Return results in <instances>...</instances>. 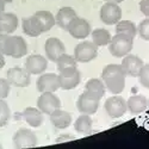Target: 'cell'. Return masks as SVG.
I'll list each match as a JSON object with an SVG mask.
<instances>
[{
    "instance_id": "27",
    "label": "cell",
    "mask_w": 149,
    "mask_h": 149,
    "mask_svg": "<svg viewBox=\"0 0 149 149\" xmlns=\"http://www.w3.org/2000/svg\"><path fill=\"white\" fill-rule=\"evenodd\" d=\"M116 32L135 38V36L137 35V28L131 20H119L116 24Z\"/></svg>"
},
{
    "instance_id": "8",
    "label": "cell",
    "mask_w": 149,
    "mask_h": 149,
    "mask_svg": "<svg viewBox=\"0 0 149 149\" xmlns=\"http://www.w3.org/2000/svg\"><path fill=\"white\" fill-rule=\"evenodd\" d=\"M122 18V8L118 4L106 1L100 8V19L106 25H115Z\"/></svg>"
},
{
    "instance_id": "39",
    "label": "cell",
    "mask_w": 149,
    "mask_h": 149,
    "mask_svg": "<svg viewBox=\"0 0 149 149\" xmlns=\"http://www.w3.org/2000/svg\"><path fill=\"white\" fill-rule=\"evenodd\" d=\"M148 109H149V99H148Z\"/></svg>"
},
{
    "instance_id": "12",
    "label": "cell",
    "mask_w": 149,
    "mask_h": 149,
    "mask_svg": "<svg viewBox=\"0 0 149 149\" xmlns=\"http://www.w3.org/2000/svg\"><path fill=\"white\" fill-rule=\"evenodd\" d=\"M67 31L69 32V35L72 37L77 40H85L91 35V25L90 23L80 17H77L74 19L67 29Z\"/></svg>"
},
{
    "instance_id": "21",
    "label": "cell",
    "mask_w": 149,
    "mask_h": 149,
    "mask_svg": "<svg viewBox=\"0 0 149 149\" xmlns=\"http://www.w3.org/2000/svg\"><path fill=\"white\" fill-rule=\"evenodd\" d=\"M22 117L32 128H38L43 123V112L38 107H26L22 112Z\"/></svg>"
},
{
    "instance_id": "30",
    "label": "cell",
    "mask_w": 149,
    "mask_h": 149,
    "mask_svg": "<svg viewBox=\"0 0 149 149\" xmlns=\"http://www.w3.org/2000/svg\"><path fill=\"white\" fill-rule=\"evenodd\" d=\"M11 118V111L5 99H0V128L5 127Z\"/></svg>"
},
{
    "instance_id": "32",
    "label": "cell",
    "mask_w": 149,
    "mask_h": 149,
    "mask_svg": "<svg viewBox=\"0 0 149 149\" xmlns=\"http://www.w3.org/2000/svg\"><path fill=\"white\" fill-rule=\"evenodd\" d=\"M139 79H140V84L143 86V87L149 88V63L143 65V67L140 72Z\"/></svg>"
},
{
    "instance_id": "28",
    "label": "cell",
    "mask_w": 149,
    "mask_h": 149,
    "mask_svg": "<svg viewBox=\"0 0 149 149\" xmlns=\"http://www.w3.org/2000/svg\"><path fill=\"white\" fill-rule=\"evenodd\" d=\"M56 66H57V70H65V69H69V68H75L78 67V62L75 60V57L68 55V54H62L57 60H56Z\"/></svg>"
},
{
    "instance_id": "20",
    "label": "cell",
    "mask_w": 149,
    "mask_h": 149,
    "mask_svg": "<svg viewBox=\"0 0 149 149\" xmlns=\"http://www.w3.org/2000/svg\"><path fill=\"white\" fill-rule=\"evenodd\" d=\"M18 17L12 12H3L0 15V28L4 33H12L18 28Z\"/></svg>"
},
{
    "instance_id": "7",
    "label": "cell",
    "mask_w": 149,
    "mask_h": 149,
    "mask_svg": "<svg viewBox=\"0 0 149 149\" xmlns=\"http://www.w3.org/2000/svg\"><path fill=\"white\" fill-rule=\"evenodd\" d=\"M99 102L100 99H98L97 97L92 95L91 93H88L87 91L82 92L77 102V107L81 113H86V115H94L98 109H99Z\"/></svg>"
},
{
    "instance_id": "34",
    "label": "cell",
    "mask_w": 149,
    "mask_h": 149,
    "mask_svg": "<svg viewBox=\"0 0 149 149\" xmlns=\"http://www.w3.org/2000/svg\"><path fill=\"white\" fill-rule=\"evenodd\" d=\"M140 11L149 18V0H141L140 1Z\"/></svg>"
},
{
    "instance_id": "2",
    "label": "cell",
    "mask_w": 149,
    "mask_h": 149,
    "mask_svg": "<svg viewBox=\"0 0 149 149\" xmlns=\"http://www.w3.org/2000/svg\"><path fill=\"white\" fill-rule=\"evenodd\" d=\"M110 54L115 57H124L125 55L130 54L134 47V38L123 35L116 33L113 37H111V41L107 44Z\"/></svg>"
},
{
    "instance_id": "5",
    "label": "cell",
    "mask_w": 149,
    "mask_h": 149,
    "mask_svg": "<svg viewBox=\"0 0 149 149\" xmlns=\"http://www.w3.org/2000/svg\"><path fill=\"white\" fill-rule=\"evenodd\" d=\"M58 81H60V88L65 91L75 88L81 81V74L78 67L58 72Z\"/></svg>"
},
{
    "instance_id": "16",
    "label": "cell",
    "mask_w": 149,
    "mask_h": 149,
    "mask_svg": "<svg viewBox=\"0 0 149 149\" xmlns=\"http://www.w3.org/2000/svg\"><path fill=\"white\" fill-rule=\"evenodd\" d=\"M32 17L35 18L37 24H38L42 33L53 29V26L56 24L55 16L50 11H37L36 13L32 15Z\"/></svg>"
},
{
    "instance_id": "41",
    "label": "cell",
    "mask_w": 149,
    "mask_h": 149,
    "mask_svg": "<svg viewBox=\"0 0 149 149\" xmlns=\"http://www.w3.org/2000/svg\"><path fill=\"white\" fill-rule=\"evenodd\" d=\"M0 147H1V144H0Z\"/></svg>"
},
{
    "instance_id": "23",
    "label": "cell",
    "mask_w": 149,
    "mask_h": 149,
    "mask_svg": "<svg viewBox=\"0 0 149 149\" xmlns=\"http://www.w3.org/2000/svg\"><path fill=\"white\" fill-rule=\"evenodd\" d=\"M92 124L93 122L90 115L81 113V116H79L74 123V129L80 135H88L92 131Z\"/></svg>"
},
{
    "instance_id": "14",
    "label": "cell",
    "mask_w": 149,
    "mask_h": 149,
    "mask_svg": "<svg viewBox=\"0 0 149 149\" xmlns=\"http://www.w3.org/2000/svg\"><path fill=\"white\" fill-rule=\"evenodd\" d=\"M24 68L32 75H38V74H42L47 70L48 58L40 54H32L25 60Z\"/></svg>"
},
{
    "instance_id": "10",
    "label": "cell",
    "mask_w": 149,
    "mask_h": 149,
    "mask_svg": "<svg viewBox=\"0 0 149 149\" xmlns=\"http://www.w3.org/2000/svg\"><path fill=\"white\" fill-rule=\"evenodd\" d=\"M36 88L38 92H56L60 88L58 74L55 73H42L36 81Z\"/></svg>"
},
{
    "instance_id": "36",
    "label": "cell",
    "mask_w": 149,
    "mask_h": 149,
    "mask_svg": "<svg viewBox=\"0 0 149 149\" xmlns=\"http://www.w3.org/2000/svg\"><path fill=\"white\" fill-rule=\"evenodd\" d=\"M5 1H4V0H0V15H1L3 13V12L5 11Z\"/></svg>"
},
{
    "instance_id": "18",
    "label": "cell",
    "mask_w": 149,
    "mask_h": 149,
    "mask_svg": "<svg viewBox=\"0 0 149 149\" xmlns=\"http://www.w3.org/2000/svg\"><path fill=\"white\" fill-rule=\"evenodd\" d=\"M78 17L77 15V12L74 8L72 7H61L57 12V15L55 16V20H56V24L61 28V29H63V30H67L68 26H69V24L75 19Z\"/></svg>"
},
{
    "instance_id": "19",
    "label": "cell",
    "mask_w": 149,
    "mask_h": 149,
    "mask_svg": "<svg viewBox=\"0 0 149 149\" xmlns=\"http://www.w3.org/2000/svg\"><path fill=\"white\" fill-rule=\"evenodd\" d=\"M49 116H50L52 124L57 129H66L72 123V115L65 110H61V107L55 110Z\"/></svg>"
},
{
    "instance_id": "15",
    "label": "cell",
    "mask_w": 149,
    "mask_h": 149,
    "mask_svg": "<svg viewBox=\"0 0 149 149\" xmlns=\"http://www.w3.org/2000/svg\"><path fill=\"white\" fill-rule=\"evenodd\" d=\"M44 52H45V56L49 61L56 62V60L66 53V47L62 43L61 40L56 38V37H50L45 41L44 44Z\"/></svg>"
},
{
    "instance_id": "33",
    "label": "cell",
    "mask_w": 149,
    "mask_h": 149,
    "mask_svg": "<svg viewBox=\"0 0 149 149\" xmlns=\"http://www.w3.org/2000/svg\"><path fill=\"white\" fill-rule=\"evenodd\" d=\"M11 91V85L7 79L0 78V99H6Z\"/></svg>"
},
{
    "instance_id": "22",
    "label": "cell",
    "mask_w": 149,
    "mask_h": 149,
    "mask_svg": "<svg viewBox=\"0 0 149 149\" xmlns=\"http://www.w3.org/2000/svg\"><path fill=\"white\" fill-rule=\"evenodd\" d=\"M85 91H87L88 93H91L92 95L97 97L98 99H102L105 94L106 87L105 84L103 82L102 79H90L85 85Z\"/></svg>"
},
{
    "instance_id": "1",
    "label": "cell",
    "mask_w": 149,
    "mask_h": 149,
    "mask_svg": "<svg viewBox=\"0 0 149 149\" xmlns=\"http://www.w3.org/2000/svg\"><path fill=\"white\" fill-rule=\"evenodd\" d=\"M127 74L124 73L120 65L111 63L104 67L102 72V80L105 87L112 94H120L125 87Z\"/></svg>"
},
{
    "instance_id": "26",
    "label": "cell",
    "mask_w": 149,
    "mask_h": 149,
    "mask_svg": "<svg viewBox=\"0 0 149 149\" xmlns=\"http://www.w3.org/2000/svg\"><path fill=\"white\" fill-rule=\"evenodd\" d=\"M15 44V36L11 33H0V52L6 56H12Z\"/></svg>"
},
{
    "instance_id": "25",
    "label": "cell",
    "mask_w": 149,
    "mask_h": 149,
    "mask_svg": "<svg viewBox=\"0 0 149 149\" xmlns=\"http://www.w3.org/2000/svg\"><path fill=\"white\" fill-rule=\"evenodd\" d=\"M22 28H23L24 33L28 35L29 37H38L42 33L38 24H37V22L35 20V18L32 16L24 18L22 20Z\"/></svg>"
},
{
    "instance_id": "40",
    "label": "cell",
    "mask_w": 149,
    "mask_h": 149,
    "mask_svg": "<svg viewBox=\"0 0 149 149\" xmlns=\"http://www.w3.org/2000/svg\"><path fill=\"white\" fill-rule=\"evenodd\" d=\"M1 32H3V31H1V28H0V33H1Z\"/></svg>"
},
{
    "instance_id": "38",
    "label": "cell",
    "mask_w": 149,
    "mask_h": 149,
    "mask_svg": "<svg viewBox=\"0 0 149 149\" xmlns=\"http://www.w3.org/2000/svg\"><path fill=\"white\" fill-rule=\"evenodd\" d=\"M4 1L7 4V3H12V1H13V0H4Z\"/></svg>"
},
{
    "instance_id": "37",
    "label": "cell",
    "mask_w": 149,
    "mask_h": 149,
    "mask_svg": "<svg viewBox=\"0 0 149 149\" xmlns=\"http://www.w3.org/2000/svg\"><path fill=\"white\" fill-rule=\"evenodd\" d=\"M105 1H109V3H115V4H119V3L124 1V0H105Z\"/></svg>"
},
{
    "instance_id": "11",
    "label": "cell",
    "mask_w": 149,
    "mask_h": 149,
    "mask_svg": "<svg viewBox=\"0 0 149 149\" xmlns=\"http://www.w3.org/2000/svg\"><path fill=\"white\" fill-rule=\"evenodd\" d=\"M38 143L37 136L32 130L19 129L13 135V144L17 148H33Z\"/></svg>"
},
{
    "instance_id": "9",
    "label": "cell",
    "mask_w": 149,
    "mask_h": 149,
    "mask_svg": "<svg viewBox=\"0 0 149 149\" xmlns=\"http://www.w3.org/2000/svg\"><path fill=\"white\" fill-rule=\"evenodd\" d=\"M6 77L10 85L16 86V87H28L31 82L30 73L22 67L10 68L6 73Z\"/></svg>"
},
{
    "instance_id": "4",
    "label": "cell",
    "mask_w": 149,
    "mask_h": 149,
    "mask_svg": "<svg viewBox=\"0 0 149 149\" xmlns=\"http://www.w3.org/2000/svg\"><path fill=\"white\" fill-rule=\"evenodd\" d=\"M104 109L111 118H120L128 111L127 102L118 94H113L112 97L107 98L104 104Z\"/></svg>"
},
{
    "instance_id": "29",
    "label": "cell",
    "mask_w": 149,
    "mask_h": 149,
    "mask_svg": "<svg viewBox=\"0 0 149 149\" xmlns=\"http://www.w3.org/2000/svg\"><path fill=\"white\" fill-rule=\"evenodd\" d=\"M28 54V44L25 40L20 36H15V44H13V53L12 56L13 58H20Z\"/></svg>"
},
{
    "instance_id": "31",
    "label": "cell",
    "mask_w": 149,
    "mask_h": 149,
    "mask_svg": "<svg viewBox=\"0 0 149 149\" xmlns=\"http://www.w3.org/2000/svg\"><path fill=\"white\" fill-rule=\"evenodd\" d=\"M137 33L144 41H149V18L147 17L142 22H140L137 26Z\"/></svg>"
},
{
    "instance_id": "13",
    "label": "cell",
    "mask_w": 149,
    "mask_h": 149,
    "mask_svg": "<svg viewBox=\"0 0 149 149\" xmlns=\"http://www.w3.org/2000/svg\"><path fill=\"white\" fill-rule=\"evenodd\" d=\"M143 65H144L143 61L139 56L131 55V54L124 56L120 63L124 73L127 74V77H131V78H139Z\"/></svg>"
},
{
    "instance_id": "35",
    "label": "cell",
    "mask_w": 149,
    "mask_h": 149,
    "mask_svg": "<svg viewBox=\"0 0 149 149\" xmlns=\"http://www.w3.org/2000/svg\"><path fill=\"white\" fill-rule=\"evenodd\" d=\"M5 55L1 53V52H0V69H1V68H4V66H5Z\"/></svg>"
},
{
    "instance_id": "6",
    "label": "cell",
    "mask_w": 149,
    "mask_h": 149,
    "mask_svg": "<svg viewBox=\"0 0 149 149\" xmlns=\"http://www.w3.org/2000/svg\"><path fill=\"white\" fill-rule=\"evenodd\" d=\"M37 107L43 113L50 115L55 110L61 107V100L55 92H43L37 99Z\"/></svg>"
},
{
    "instance_id": "17",
    "label": "cell",
    "mask_w": 149,
    "mask_h": 149,
    "mask_svg": "<svg viewBox=\"0 0 149 149\" xmlns=\"http://www.w3.org/2000/svg\"><path fill=\"white\" fill-rule=\"evenodd\" d=\"M127 107L131 115H140L148 109V99L142 94L131 95L127 100Z\"/></svg>"
},
{
    "instance_id": "24",
    "label": "cell",
    "mask_w": 149,
    "mask_h": 149,
    "mask_svg": "<svg viewBox=\"0 0 149 149\" xmlns=\"http://www.w3.org/2000/svg\"><path fill=\"white\" fill-rule=\"evenodd\" d=\"M91 36H92V42L97 45V47H105L110 43L111 41V33L109 30L99 28L95 29L93 31H91Z\"/></svg>"
},
{
    "instance_id": "3",
    "label": "cell",
    "mask_w": 149,
    "mask_h": 149,
    "mask_svg": "<svg viewBox=\"0 0 149 149\" xmlns=\"http://www.w3.org/2000/svg\"><path fill=\"white\" fill-rule=\"evenodd\" d=\"M74 57L77 62L80 63H87L93 61L98 56V47L93 42H80L74 48Z\"/></svg>"
}]
</instances>
